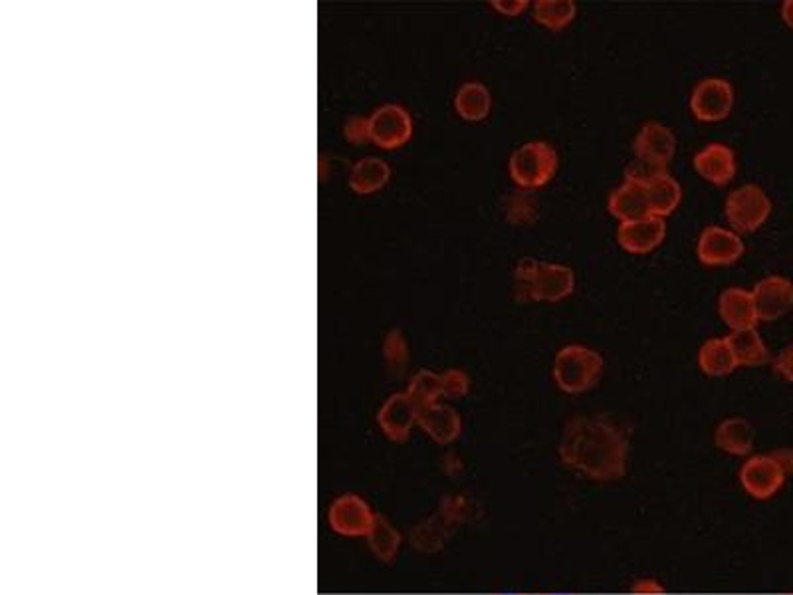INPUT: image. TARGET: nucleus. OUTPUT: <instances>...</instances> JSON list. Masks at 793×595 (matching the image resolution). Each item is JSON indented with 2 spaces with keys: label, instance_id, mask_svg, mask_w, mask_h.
<instances>
[{
  "label": "nucleus",
  "instance_id": "22",
  "mask_svg": "<svg viewBox=\"0 0 793 595\" xmlns=\"http://www.w3.org/2000/svg\"><path fill=\"white\" fill-rule=\"evenodd\" d=\"M392 177V170L387 161L380 158H365L353 163L349 173V187L358 195H370V192L383 189Z\"/></svg>",
  "mask_w": 793,
  "mask_h": 595
},
{
  "label": "nucleus",
  "instance_id": "20",
  "mask_svg": "<svg viewBox=\"0 0 793 595\" xmlns=\"http://www.w3.org/2000/svg\"><path fill=\"white\" fill-rule=\"evenodd\" d=\"M455 109L465 121H485L492 112V94L482 82H466L456 92Z\"/></svg>",
  "mask_w": 793,
  "mask_h": 595
},
{
  "label": "nucleus",
  "instance_id": "14",
  "mask_svg": "<svg viewBox=\"0 0 793 595\" xmlns=\"http://www.w3.org/2000/svg\"><path fill=\"white\" fill-rule=\"evenodd\" d=\"M607 209L619 221V224L641 221V219H646V217H653L651 214V207H649L646 187L645 185H639V183H621L609 195Z\"/></svg>",
  "mask_w": 793,
  "mask_h": 595
},
{
  "label": "nucleus",
  "instance_id": "18",
  "mask_svg": "<svg viewBox=\"0 0 793 595\" xmlns=\"http://www.w3.org/2000/svg\"><path fill=\"white\" fill-rule=\"evenodd\" d=\"M754 427L744 417H728L714 429V445L730 457H748L754 451Z\"/></svg>",
  "mask_w": 793,
  "mask_h": 595
},
{
  "label": "nucleus",
  "instance_id": "21",
  "mask_svg": "<svg viewBox=\"0 0 793 595\" xmlns=\"http://www.w3.org/2000/svg\"><path fill=\"white\" fill-rule=\"evenodd\" d=\"M698 368L709 377H728L738 368L726 338H710L698 350Z\"/></svg>",
  "mask_w": 793,
  "mask_h": 595
},
{
  "label": "nucleus",
  "instance_id": "7",
  "mask_svg": "<svg viewBox=\"0 0 793 595\" xmlns=\"http://www.w3.org/2000/svg\"><path fill=\"white\" fill-rule=\"evenodd\" d=\"M412 117L399 104L377 107L370 117V139L385 151L399 149L411 139Z\"/></svg>",
  "mask_w": 793,
  "mask_h": 595
},
{
  "label": "nucleus",
  "instance_id": "12",
  "mask_svg": "<svg viewBox=\"0 0 793 595\" xmlns=\"http://www.w3.org/2000/svg\"><path fill=\"white\" fill-rule=\"evenodd\" d=\"M692 163L698 175L716 187H726L730 182H734L738 171L736 153L724 143H710L700 149Z\"/></svg>",
  "mask_w": 793,
  "mask_h": 595
},
{
  "label": "nucleus",
  "instance_id": "9",
  "mask_svg": "<svg viewBox=\"0 0 793 595\" xmlns=\"http://www.w3.org/2000/svg\"><path fill=\"white\" fill-rule=\"evenodd\" d=\"M754 304L760 322H775L793 308V282L790 278L773 277L760 280L754 290Z\"/></svg>",
  "mask_w": 793,
  "mask_h": 595
},
{
  "label": "nucleus",
  "instance_id": "17",
  "mask_svg": "<svg viewBox=\"0 0 793 595\" xmlns=\"http://www.w3.org/2000/svg\"><path fill=\"white\" fill-rule=\"evenodd\" d=\"M575 290L573 268L558 262H541L536 280V302H561Z\"/></svg>",
  "mask_w": 793,
  "mask_h": 595
},
{
  "label": "nucleus",
  "instance_id": "3",
  "mask_svg": "<svg viewBox=\"0 0 793 595\" xmlns=\"http://www.w3.org/2000/svg\"><path fill=\"white\" fill-rule=\"evenodd\" d=\"M560 170V155L548 141H528L508 161V173L522 191L546 187Z\"/></svg>",
  "mask_w": 793,
  "mask_h": 595
},
{
  "label": "nucleus",
  "instance_id": "26",
  "mask_svg": "<svg viewBox=\"0 0 793 595\" xmlns=\"http://www.w3.org/2000/svg\"><path fill=\"white\" fill-rule=\"evenodd\" d=\"M407 395L411 397L419 409L434 405L439 401V397H443V377L423 370V372H419L412 377Z\"/></svg>",
  "mask_w": 793,
  "mask_h": 595
},
{
  "label": "nucleus",
  "instance_id": "2",
  "mask_svg": "<svg viewBox=\"0 0 793 595\" xmlns=\"http://www.w3.org/2000/svg\"><path fill=\"white\" fill-rule=\"evenodd\" d=\"M605 360L599 351L582 343H570L556 353L551 377L561 394L583 395L602 380Z\"/></svg>",
  "mask_w": 793,
  "mask_h": 595
},
{
  "label": "nucleus",
  "instance_id": "29",
  "mask_svg": "<svg viewBox=\"0 0 793 595\" xmlns=\"http://www.w3.org/2000/svg\"><path fill=\"white\" fill-rule=\"evenodd\" d=\"M665 173H668V171L663 165H655V163L634 158L625 170V182L639 183V185H645L646 187L649 183L655 182L656 177H661Z\"/></svg>",
  "mask_w": 793,
  "mask_h": 595
},
{
  "label": "nucleus",
  "instance_id": "24",
  "mask_svg": "<svg viewBox=\"0 0 793 595\" xmlns=\"http://www.w3.org/2000/svg\"><path fill=\"white\" fill-rule=\"evenodd\" d=\"M646 197H649L651 214L658 219H666L677 211L680 199H683V189L670 173H665V175L656 177L655 182L646 185Z\"/></svg>",
  "mask_w": 793,
  "mask_h": 595
},
{
  "label": "nucleus",
  "instance_id": "37",
  "mask_svg": "<svg viewBox=\"0 0 793 595\" xmlns=\"http://www.w3.org/2000/svg\"><path fill=\"white\" fill-rule=\"evenodd\" d=\"M782 19L788 28L793 31V0H785L782 4Z\"/></svg>",
  "mask_w": 793,
  "mask_h": 595
},
{
  "label": "nucleus",
  "instance_id": "4",
  "mask_svg": "<svg viewBox=\"0 0 793 595\" xmlns=\"http://www.w3.org/2000/svg\"><path fill=\"white\" fill-rule=\"evenodd\" d=\"M724 213L734 233H756L770 219L772 201L760 185L748 183L730 192Z\"/></svg>",
  "mask_w": 793,
  "mask_h": 595
},
{
  "label": "nucleus",
  "instance_id": "25",
  "mask_svg": "<svg viewBox=\"0 0 793 595\" xmlns=\"http://www.w3.org/2000/svg\"><path fill=\"white\" fill-rule=\"evenodd\" d=\"M532 14L539 26L560 33L578 16V4L573 0H536L532 2Z\"/></svg>",
  "mask_w": 793,
  "mask_h": 595
},
{
  "label": "nucleus",
  "instance_id": "8",
  "mask_svg": "<svg viewBox=\"0 0 793 595\" xmlns=\"http://www.w3.org/2000/svg\"><path fill=\"white\" fill-rule=\"evenodd\" d=\"M744 255L740 234L719 224L707 226L698 236L697 256L704 266H730Z\"/></svg>",
  "mask_w": 793,
  "mask_h": 595
},
{
  "label": "nucleus",
  "instance_id": "34",
  "mask_svg": "<svg viewBox=\"0 0 793 595\" xmlns=\"http://www.w3.org/2000/svg\"><path fill=\"white\" fill-rule=\"evenodd\" d=\"M346 138L351 143H361L365 139H370V119H361V117H351L346 124Z\"/></svg>",
  "mask_w": 793,
  "mask_h": 595
},
{
  "label": "nucleus",
  "instance_id": "36",
  "mask_svg": "<svg viewBox=\"0 0 793 595\" xmlns=\"http://www.w3.org/2000/svg\"><path fill=\"white\" fill-rule=\"evenodd\" d=\"M772 455L773 457L778 458V460H780V465H782L783 470L788 472V477H790V475H793V446L772 451Z\"/></svg>",
  "mask_w": 793,
  "mask_h": 595
},
{
  "label": "nucleus",
  "instance_id": "23",
  "mask_svg": "<svg viewBox=\"0 0 793 595\" xmlns=\"http://www.w3.org/2000/svg\"><path fill=\"white\" fill-rule=\"evenodd\" d=\"M732 353L738 362V368H758L761 363L768 362L770 351L766 341L756 328L750 330L730 331L726 336Z\"/></svg>",
  "mask_w": 793,
  "mask_h": 595
},
{
  "label": "nucleus",
  "instance_id": "35",
  "mask_svg": "<svg viewBox=\"0 0 793 595\" xmlns=\"http://www.w3.org/2000/svg\"><path fill=\"white\" fill-rule=\"evenodd\" d=\"M631 592L637 595H661L665 594V585L661 584L656 578H639L633 585Z\"/></svg>",
  "mask_w": 793,
  "mask_h": 595
},
{
  "label": "nucleus",
  "instance_id": "19",
  "mask_svg": "<svg viewBox=\"0 0 793 595\" xmlns=\"http://www.w3.org/2000/svg\"><path fill=\"white\" fill-rule=\"evenodd\" d=\"M331 524L341 534L358 536V534H370L375 518L363 500L358 497H346L331 509Z\"/></svg>",
  "mask_w": 793,
  "mask_h": 595
},
{
  "label": "nucleus",
  "instance_id": "32",
  "mask_svg": "<svg viewBox=\"0 0 793 595\" xmlns=\"http://www.w3.org/2000/svg\"><path fill=\"white\" fill-rule=\"evenodd\" d=\"M773 373L783 382L793 383V346H785L772 362Z\"/></svg>",
  "mask_w": 793,
  "mask_h": 595
},
{
  "label": "nucleus",
  "instance_id": "30",
  "mask_svg": "<svg viewBox=\"0 0 793 595\" xmlns=\"http://www.w3.org/2000/svg\"><path fill=\"white\" fill-rule=\"evenodd\" d=\"M383 351H385V358H387V362L392 363L393 368H403L405 365L409 350H407V341H405V336H403L399 328H395V330L387 334Z\"/></svg>",
  "mask_w": 793,
  "mask_h": 595
},
{
  "label": "nucleus",
  "instance_id": "5",
  "mask_svg": "<svg viewBox=\"0 0 793 595\" xmlns=\"http://www.w3.org/2000/svg\"><path fill=\"white\" fill-rule=\"evenodd\" d=\"M742 489L754 500H770L783 489L788 472L780 460L770 455H751L738 472Z\"/></svg>",
  "mask_w": 793,
  "mask_h": 595
},
{
  "label": "nucleus",
  "instance_id": "31",
  "mask_svg": "<svg viewBox=\"0 0 793 595\" xmlns=\"http://www.w3.org/2000/svg\"><path fill=\"white\" fill-rule=\"evenodd\" d=\"M441 377H443L444 397L456 399V397H465L468 394L470 380H468V375L463 370H448Z\"/></svg>",
  "mask_w": 793,
  "mask_h": 595
},
{
  "label": "nucleus",
  "instance_id": "11",
  "mask_svg": "<svg viewBox=\"0 0 793 595\" xmlns=\"http://www.w3.org/2000/svg\"><path fill=\"white\" fill-rule=\"evenodd\" d=\"M666 236L665 219L646 217L641 221L621 223L617 229V243L631 255H649L663 245Z\"/></svg>",
  "mask_w": 793,
  "mask_h": 595
},
{
  "label": "nucleus",
  "instance_id": "10",
  "mask_svg": "<svg viewBox=\"0 0 793 595\" xmlns=\"http://www.w3.org/2000/svg\"><path fill=\"white\" fill-rule=\"evenodd\" d=\"M634 158L666 167L677 151V138L673 129L661 121H646L633 141Z\"/></svg>",
  "mask_w": 793,
  "mask_h": 595
},
{
  "label": "nucleus",
  "instance_id": "33",
  "mask_svg": "<svg viewBox=\"0 0 793 595\" xmlns=\"http://www.w3.org/2000/svg\"><path fill=\"white\" fill-rule=\"evenodd\" d=\"M490 7L502 16H520L532 7L529 0H492Z\"/></svg>",
  "mask_w": 793,
  "mask_h": 595
},
{
  "label": "nucleus",
  "instance_id": "28",
  "mask_svg": "<svg viewBox=\"0 0 793 595\" xmlns=\"http://www.w3.org/2000/svg\"><path fill=\"white\" fill-rule=\"evenodd\" d=\"M370 536L373 550L383 560H392L393 556L399 550L401 538H399V534H397V530L393 528L389 522L375 518V524L371 528Z\"/></svg>",
  "mask_w": 793,
  "mask_h": 595
},
{
  "label": "nucleus",
  "instance_id": "1",
  "mask_svg": "<svg viewBox=\"0 0 793 595\" xmlns=\"http://www.w3.org/2000/svg\"><path fill=\"white\" fill-rule=\"evenodd\" d=\"M631 443L623 427L607 415H573L563 427L558 455L583 479L615 482L629 468Z\"/></svg>",
  "mask_w": 793,
  "mask_h": 595
},
{
  "label": "nucleus",
  "instance_id": "15",
  "mask_svg": "<svg viewBox=\"0 0 793 595\" xmlns=\"http://www.w3.org/2000/svg\"><path fill=\"white\" fill-rule=\"evenodd\" d=\"M419 407L407 394H395L380 411V425L392 441H405L417 423Z\"/></svg>",
  "mask_w": 793,
  "mask_h": 595
},
{
  "label": "nucleus",
  "instance_id": "6",
  "mask_svg": "<svg viewBox=\"0 0 793 595\" xmlns=\"http://www.w3.org/2000/svg\"><path fill=\"white\" fill-rule=\"evenodd\" d=\"M736 102L734 88L724 78H707L692 90L690 112L702 124H719L732 114Z\"/></svg>",
  "mask_w": 793,
  "mask_h": 595
},
{
  "label": "nucleus",
  "instance_id": "13",
  "mask_svg": "<svg viewBox=\"0 0 793 595\" xmlns=\"http://www.w3.org/2000/svg\"><path fill=\"white\" fill-rule=\"evenodd\" d=\"M719 314L732 331L750 330L760 322L754 296L746 288H726L719 298Z\"/></svg>",
  "mask_w": 793,
  "mask_h": 595
},
{
  "label": "nucleus",
  "instance_id": "27",
  "mask_svg": "<svg viewBox=\"0 0 793 595\" xmlns=\"http://www.w3.org/2000/svg\"><path fill=\"white\" fill-rule=\"evenodd\" d=\"M539 265L536 258H522L514 268V294L520 302H536Z\"/></svg>",
  "mask_w": 793,
  "mask_h": 595
},
{
  "label": "nucleus",
  "instance_id": "16",
  "mask_svg": "<svg viewBox=\"0 0 793 595\" xmlns=\"http://www.w3.org/2000/svg\"><path fill=\"white\" fill-rule=\"evenodd\" d=\"M417 423L423 427L424 433L441 445L455 443L463 431V419L453 407L448 405H429L421 407L417 415Z\"/></svg>",
  "mask_w": 793,
  "mask_h": 595
}]
</instances>
